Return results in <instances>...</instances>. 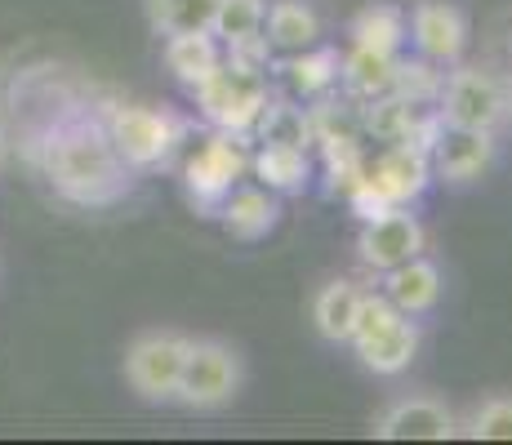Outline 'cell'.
<instances>
[{"instance_id":"1","label":"cell","mask_w":512,"mask_h":445,"mask_svg":"<svg viewBox=\"0 0 512 445\" xmlns=\"http://www.w3.org/2000/svg\"><path fill=\"white\" fill-rule=\"evenodd\" d=\"M27 156L63 201L85 205V210L116 205L134 187V170L112 147L103 116L81 112V107L54 116L45 130H36L27 143Z\"/></svg>"},{"instance_id":"2","label":"cell","mask_w":512,"mask_h":445,"mask_svg":"<svg viewBox=\"0 0 512 445\" xmlns=\"http://www.w3.org/2000/svg\"><path fill=\"white\" fill-rule=\"evenodd\" d=\"M187 94L196 98L201 116L214 125V130L250 134L254 121H259V112H263V103H268V67L223 54L219 67H214L196 89H187Z\"/></svg>"},{"instance_id":"3","label":"cell","mask_w":512,"mask_h":445,"mask_svg":"<svg viewBox=\"0 0 512 445\" xmlns=\"http://www.w3.org/2000/svg\"><path fill=\"white\" fill-rule=\"evenodd\" d=\"M432 183V165H428V147L423 143H388L374 161H366L361 183L348 192V205L361 219L392 210V205H415Z\"/></svg>"},{"instance_id":"4","label":"cell","mask_w":512,"mask_h":445,"mask_svg":"<svg viewBox=\"0 0 512 445\" xmlns=\"http://www.w3.org/2000/svg\"><path fill=\"white\" fill-rule=\"evenodd\" d=\"M103 125L130 170H156V165H165L187 138V121L179 112H165V107L116 103L103 112Z\"/></svg>"},{"instance_id":"5","label":"cell","mask_w":512,"mask_h":445,"mask_svg":"<svg viewBox=\"0 0 512 445\" xmlns=\"http://www.w3.org/2000/svg\"><path fill=\"white\" fill-rule=\"evenodd\" d=\"M419 321L406 312H397L383 294H370L361 299V316L357 325H352V348H357L361 365H366L370 374H401L410 370V361H415L419 352Z\"/></svg>"},{"instance_id":"6","label":"cell","mask_w":512,"mask_h":445,"mask_svg":"<svg viewBox=\"0 0 512 445\" xmlns=\"http://www.w3.org/2000/svg\"><path fill=\"white\" fill-rule=\"evenodd\" d=\"M245 388V361L232 343L223 339H187L183 374H179V397L187 410H223L241 397Z\"/></svg>"},{"instance_id":"7","label":"cell","mask_w":512,"mask_h":445,"mask_svg":"<svg viewBox=\"0 0 512 445\" xmlns=\"http://www.w3.org/2000/svg\"><path fill=\"white\" fill-rule=\"evenodd\" d=\"M245 138L250 134L214 130V134H205L201 143H192V152H187V161H183V183H187V196H192L201 210H219L223 196L250 170Z\"/></svg>"},{"instance_id":"8","label":"cell","mask_w":512,"mask_h":445,"mask_svg":"<svg viewBox=\"0 0 512 445\" xmlns=\"http://www.w3.org/2000/svg\"><path fill=\"white\" fill-rule=\"evenodd\" d=\"M508 116V94L490 72L455 63V72H441L437 89V121L468 125V130H495Z\"/></svg>"},{"instance_id":"9","label":"cell","mask_w":512,"mask_h":445,"mask_svg":"<svg viewBox=\"0 0 512 445\" xmlns=\"http://www.w3.org/2000/svg\"><path fill=\"white\" fill-rule=\"evenodd\" d=\"M187 356V334L147 330L125 348V383L152 405H170L179 397V374Z\"/></svg>"},{"instance_id":"10","label":"cell","mask_w":512,"mask_h":445,"mask_svg":"<svg viewBox=\"0 0 512 445\" xmlns=\"http://www.w3.org/2000/svg\"><path fill=\"white\" fill-rule=\"evenodd\" d=\"M495 161V130H468V125H437L428 143V165L432 178L450 187H468Z\"/></svg>"},{"instance_id":"11","label":"cell","mask_w":512,"mask_h":445,"mask_svg":"<svg viewBox=\"0 0 512 445\" xmlns=\"http://www.w3.org/2000/svg\"><path fill=\"white\" fill-rule=\"evenodd\" d=\"M423 245H428V232H423V223L410 214V205H392V210L374 214V219H361L357 254L374 276L423 254Z\"/></svg>"},{"instance_id":"12","label":"cell","mask_w":512,"mask_h":445,"mask_svg":"<svg viewBox=\"0 0 512 445\" xmlns=\"http://www.w3.org/2000/svg\"><path fill=\"white\" fill-rule=\"evenodd\" d=\"M406 36L415 41L419 58H428V63H459L468 49V18L459 5H450V0H415V9H410L406 18Z\"/></svg>"},{"instance_id":"13","label":"cell","mask_w":512,"mask_h":445,"mask_svg":"<svg viewBox=\"0 0 512 445\" xmlns=\"http://www.w3.org/2000/svg\"><path fill=\"white\" fill-rule=\"evenodd\" d=\"M379 441H450L459 437V414L437 397H397L374 419Z\"/></svg>"},{"instance_id":"14","label":"cell","mask_w":512,"mask_h":445,"mask_svg":"<svg viewBox=\"0 0 512 445\" xmlns=\"http://www.w3.org/2000/svg\"><path fill=\"white\" fill-rule=\"evenodd\" d=\"M263 14H268V0H219L210 32L223 45V54L268 67L272 54L268 41H263Z\"/></svg>"},{"instance_id":"15","label":"cell","mask_w":512,"mask_h":445,"mask_svg":"<svg viewBox=\"0 0 512 445\" xmlns=\"http://www.w3.org/2000/svg\"><path fill=\"white\" fill-rule=\"evenodd\" d=\"M379 276H383L379 294L406 316H428L441 303V290H446V285H441V267L432 259H423V254L388 267V272H379Z\"/></svg>"},{"instance_id":"16","label":"cell","mask_w":512,"mask_h":445,"mask_svg":"<svg viewBox=\"0 0 512 445\" xmlns=\"http://www.w3.org/2000/svg\"><path fill=\"white\" fill-rule=\"evenodd\" d=\"M214 214H219L223 227H228L236 241H263V236L281 223V201H277V192H268L263 183H254V187L236 183Z\"/></svg>"},{"instance_id":"17","label":"cell","mask_w":512,"mask_h":445,"mask_svg":"<svg viewBox=\"0 0 512 445\" xmlns=\"http://www.w3.org/2000/svg\"><path fill=\"white\" fill-rule=\"evenodd\" d=\"M263 41L268 54H299V49L321 45V18L308 0H277L263 14Z\"/></svg>"},{"instance_id":"18","label":"cell","mask_w":512,"mask_h":445,"mask_svg":"<svg viewBox=\"0 0 512 445\" xmlns=\"http://www.w3.org/2000/svg\"><path fill=\"white\" fill-rule=\"evenodd\" d=\"M339 63L343 54L330 45H312V49H299V54H285L277 63L285 89H290L294 98H326L334 85H339Z\"/></svg>"},{"instance_id":"19","label":"cell","mask_w":512,"mask_h":445,"mask_svg":"<svg viewBox=\"0 0 512 445\" xmlns=\"http://www.w3.org/2000/svg\"><path fill=\"white\" fill-rule=\"evenodd\" d=\"M361 299H366V290H361L357 281H326L317 294H312V325H317V334L326 343H348L352 339V325H357L361 316Z\"/></svg>"},{"instance_id":"20","label":"cell","mask_w":512,"mask_h":445,"mask_svg":"<svg viewBox=\"0 0 512 445\" xmlns=\"http://www.w3.org/2000/svg\"><path fill=\"white\" fill-rule=\"evenodd\" d=\"M397 58L401 54H383V49H366V45H348L339 63V81L352 98L370 103L379 94H392V81H397Z\"/></svg>"},{"instance_id":"21","label":"cell","mask_w":512,"mask_h":445,"mask_svg":"<svg viewBox=\"0 0 512 445\" xmlns=\"http://www.w3.org/2000/svg\"><path fill=\"white\" fill-rule=\"evenodd\" d=\"M250 170L268 192H303L312 178V161L308 147H290V143H263L259 152L250 156Z\"/></svg>"},{"instance_id":"22","label":"cell","mask_w":512,"mask_h":445,"mask_svg":"<svg viewBox=\"0 0 512 445\" xmlns=\"http://www.w3.org/2000/svg\"><path fill=\"white\" fill-rule=\"evenodd\" d=\"M223 45L214 41V32H183V36H165V67L174 72V81L183 89H196L205 76L219 67Z\"/></svg>"},{"instance_id":"23","label":"cell","mask_w":512,"mask_h":445,"mask_svg":"<svg viewBox=\"0 0 512 445\" xmlns=\"http://www.w3.org/2000/svg\"><path fill=\"white\" fill-rule=\"evenodd\" d=\"M348 36H352V45L401 54V45H406V9L392 5V0H374V5H366L352 18Z\"/></svg>"},{"instance_id":"24","label":"cell","mask_w":512,"mask_h":445,"mask_svg":"<svg viewBox=\"0 0 512 445\" xmlns=\"http://www.w3.org/2000/svg\"><path fill=\"white\" fill-rule=\"evenodd\" d=\"M143 5L156 36H183V32H210L219 0H143Z\"/></svg>"},{"instance_id":"25","label":"cell","mask_w":512,"mask_h":445,"mask_svg":"<svg viewBox=\"0 0 512 445\" xmlns=\"http://www.w3.org/2000/svg\"><path fill=\"white\" fill-rule=\"evenodd\" d=\"M250 134H259V143H290V147H308V143H312V116L303 112V107L285 103V98H268Z\"/></svg>"},{"instance_id":"26","label":"cell","mask_w":512,"mask_h":445,"mask_svg":"<svg viewBox=\"0 0 512 445\" xmlns=\"http://www.w3.org/2000/svg\"><path fill=\"white\" fill-rule=\"evenodd\" d=\"M459 437H468V441H512V392L481 397L464 419H459Z\"/></svg>"},{"instance_id":"27","label":"cell","mask_w":512,"mask_h":445,"mask_svg":"<svg viewBox=\"0 0 512 445\" xmlns=\"http://www.w3.org/2000/svg\"><path fill=\"white\" fill-rule=\"evenodd\" d=\"M437 89H441V72H432L428 58H397L392 94L410 98V103H437Z\"/></svg>"},{"instance_id":"28","label":"cell","mask_w":512,"mask_h":445,"mask_svg":"<svg viewBox=\"0 0 512 445\" xmlns=\"http://www.w3.org/2000/svg\"><path fill=\"white\" fill-rule=\"evenodd\" d=\"M5 161H9V138H5V130H0V170H5Z\"/></svg>"},{"instance_id":"29","label":"cell","mask_w":512,"mask_h":445,"mask_svg":"<svg viewBox=\"0 0 512 445\" xmlns=\"http://www.w3.org/2000/svg\"><path fill=\"white\" fill-rule=\"evenodd\" d=\"M508 116H512V94H508Z\"/></svg>"}]
</instances>
